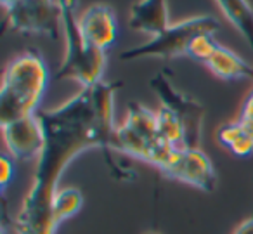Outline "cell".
<instances>
[{
  "label": "cell",
  "mask_w": 253,
  "mask_h": 234,
  "mask_svg": "<svg viewBox=\"0 0 253 234\" xmlns=\"http://www.w3.org/2000/svg\"><path fill=\"white\" fill-rule=\"evenodd\" d=\"M64 37V57L56 71V80H73L80 87H90L104 80L108 52L92 47L82 35L77 18L78 0H57Z\"/></svg>",
  "instance_id": "3"
},
{
  "label": "cell",
  "mask_w": 253,
  "mask_h": 234,
  "mask_svg": "<svg viewBox=\"0 0 253 234\" xmlns=\"http://www.w3.org/2000/svg\"><path fill=\"white\" fill-rule=\"evenodd\" d=\"M238 122L253 136V91L250 92V95L245 99V102H243Z\"/></svg>",
  "instance_id": "19"
},
{
  "label": "cell",
  "mask_w": 253,
  "mask_h": 234,
  "mask_svg": "<svg viewBox=\"0 0 253 234\" xmlns=\"http://www.w3.org/2000/svg\"><path fill=\"white\" fill-rule=\"evenodd\" d=\"M175 147L162 139L156 125V113L139 102H130L126 118L116 127V153L135 158L162 170Z\"/></svg>",
  "instance_id": "4"
},
{
  "label": "cell",
  "mask_w": 253,
  "mask_h": 234,
  "mask_svg": "<svg viewBox=\"0 0 253 234\" xmlns=\"http://www.w3.org/2000/svg\"><path fill=\"white\" fill-rule=\"evenodd\" d=\"M84 206V192L73 186H66L57 191L52 205V217L56 226L59 227L68 219L75 217Z\"/></svg>",
  "instance_id": "15"
},
{
  "label": "cell",
  "mask_w": 253,
  "mask_h": 234,
  "mask_svg": "<svg viewBox=\"0 0 253 234\" xmlns=\"http://www.w3.org/2000/svg\"><path fill=\"white\" fill-rule=\"evenodd\" d=\"M217 139L220 146L229 149L234 156L245 158L253 154V136L238 120L222 125L217 132Z\"/></svg>",
  "instance_id": "14"
},
{
  "label": "cell",
  "mask_w": 253,
  "mask_h": 234,
  "mask_svg": "<svg viewBox=\"0 0 253 234\" xmlns=\"http://www.w3.org/2000/svg\"><path fill=\"white\" fill-rule=\"evenodd\" d=\"M0 2H2V7H7V5H11L16 0H0Z\"/></svg>",
  "instance_id": "21"
},
{
  "label": "cell",
  "mask_w": 253,
  "mask_h": 234,
  "mask_svg": "<svg viewBox=\"0 0 253 234\" xmlns=\"http://www.w3.org/2000/svg\"><path fill=\"white\" fill-rule=\"evenodd\" d=\"M217 46L218 42L213 39V33H200L191 40L189 47H187V56L200 63H207L208 57L215 52Z\"/></svg>",
  "instance_id": "17"
},
{
  "label": "cell",
  "mask_w": 253,
  "mask_h": 234,
  "mask_svg": "<svg viewBox=\"0 0 253 234\" xmlns=\"http://www.w3.org/2000/svg\"><path fill=\"white\" fill-rule=\"evenodd\" d=\"M229 23L253 50V7L248 0H215Z\"/></svg>",
  "instance_id": "13"
},
{
  "label": "cell",
  "mask_w": 253,
  "mask_h": 234,
  "mask_svg": "<svg viewBox=\"0 0 253 234\" xmlns=\"http://www.w3.org/2000/svg\"><path fill=\"white\" fill-rule=\"evenodd\" d=\"M232 234H253V217H248L245 219L234 231Z\"/></svg>",
  "instance_id": "20"
},
{
  "label": "cell",
  "mask_w": 253,
  "mask_h": 234,
  "mask_svg": "<svg viewBox=\"0 0 253 234\" xmlns=\"http://www.w3.org/2000/svg\"><path fill=\"white\" fill-rule=\"evenodd\" d=\"M122 82H99L82 87L57 108L40 109L45 146L37 160L32 186L12 219L16 234H56L52 205L68 165L84 151L101 149L113 172H126L111 158L116 153V127L113 120L115 95Z\"/></svg>",
  "instance_id": "1"
},
{
  "label": "cell",
  "mask_w": 253,
  "mask_h": 234,
  "mask_svg": "<svg viewBox=\"0 0 253 234\" xmlns=\"http://www.w3.org/2000/svg\"><path fill=\"white\" fill-rule=\"evenodd\" d=\"M220 28L218 21L211 16H194L175 25H170L160 35L153 37L149 42L142 46L126 49L120 54L123 61L134 59H175L180 56H187V47L191 40L200 33H215Z\"/></svg>",
  "instance_id": "5"
},
{
  "label": "cell",
  "mask_w": 253,
  "mask_h": 234,
  "mask_svg": "<svg viewBox=\"0 0 253 234\" xmlns=\"http://www.w3.org/2000/svg\"><path fill=\"white\" fill-rule=\"evenodd\" d=\"M50 73L43 57L35 50L16 56L7 64L0 89V123L37 115L49 87Z\"/></svg>",
  "instance_id": "2"
},
{
  "label": "cell",
  "mask_w": 253,
  "mask_h": 234,
  "mask_svg": "<svg viewBox=\"0 0 253 234\" xmlns=\"http://www.w3.org/2000/svg\"><path fill=\"white\" fill-rule=\"evenodd\" d=\"M156 113V125H158V132L162 136V139L167 144H170L175 149L184 147V129L180 120L173 115L170 109L160 106Z\"/></svg>",
  "instance_id": "16"
},
{
  "label": "cell",
  "mask_w": 253,
  "mask_h": 234,
  "mask_svg": "<svg viewBox=\"0 0 253 234\" xmlns=\"http://www.w3.org/2000/svg\"><path fill=\"white\" fill-rule=\"evenodd\" d=\"M12 179H14V158L11 154H2L0 156V186H2V194H5Z\"/></svg>",
  "instance_id": "18"
},
{
  "label": "cell",
  "mask_w": 253,
  "mask_h": 234,
  "mask_svg": "<svg viewBox=\"0 0 253 234\" xmlns=\"http://www.w3.org/2000/svg\"><path fill=\"white\" fill-rule=\"evenodd\" d=\"M2 136L9 154L19 161L39 160L45 146V130L39 113L2 125Z\"/></svg>",
  "instance_id": "9"
},
{
  "label": "cell",
  "mask_w": 253,
  "mask_h": 234,
  "mask_svg": "<svg viewBox=\"0 0 253 234\" xmlns=\"http://www.w3.org/2000/svg\"><path fill=\"white\" fill-rule=\"evenodd\" d=\"M128 26L134 32L156 37L170 26L167 0H137L130 7Z\"/></svg>",
  "instance_id": "11"
},
{
  "label": "cell",
  "mask_w": 253,
  "mask_h": 234,
  "mask_svg": "<svg viewBox=\"0 0 253 234\" xmlns=\"http://www.w3.org/2000/svg\"><path fill=\"white\" fill-rule=\"evenodd\" d=\"M172 71L162 70L149 80L151 91L158 95L163 108L170 109L180 120L184 129V147H200L207 109L200 101L172 84Z\"/></svg>",
  "instance_id": "6"
},
{
  "label": "cell",
  "mask_w": 253,
  "mask_h": 234,
  "mask_svg": "<svg viewBox=\"0 0 253 234\" xmlns=\"http://www.w3.org/2000/svg\"><path fill=\"white\" fill-rule=\"evenodd\" d=\"M142 234H160V233H156V231H144Z\"/></svg>",
  "instance_id": "22"
},
{
  "label": "cell",
  "mask_w": 253,
  "mask_h": 234,
  "mask_svg": "<svg viewBox=\"0 0 253 234\" xmlns=\"http://www.w3.org/2000/svg\"><path fill=\"white\" fill-rule=\"evenodd\" d=\"M82 35L92 47L108 52L118 40V19L108 4H92L78 18Z\"/></svg>",
  "instance_id": "10"
},
{
  "label": "cell",
  "mask_w": 253,
  "mask_h": 234,
  "mask_svg": "<svg viewBox=\"0 0 253 234\" xmlns=\"http://www.w3.org/2000/svg\"><path fill=\"white\" fill-rule=\"evenodd\" d=\"M4 28L25 35H47L57 40L63 33L57 0H16L4 7Z\"/></svg>",
  "instance_id": "7"
},
{
  "label": "cell",
  "mask_w": 253,
  "mask_h": 234,
  "mask_svg": "<svg viewBox=\"0 0 253 234\" xmlns=\"http://www.w3.org/2000/svg\"><path fill=\"white\" fill-rule=\"evenodd\" d=\"M205 66L215 77L220 78V80L234 82V80H245V78L253 80V66H250L234 50L227 49V47L220 46V44L217 46L215 52L208 57Z\"/></svg>",
  "instance_id": "12"
},
{
  "label": "cell",
  "mask_w": 253,
  "mask_h": 234,
  "mask_svg": "<svg viewBox=\"0 0 253 234\" xmlns=\"http://www.w3.org/2000/svg\"><path fill=\"white\" fill-rule=\"evenodd\" d=\"M160 172L167 179L182 182V184H187L205 192L215 191L218 182L213 163L201 147L175 149L169 163Z\"/></svg>",
  "instance_id": "8"
}]
</instances>
